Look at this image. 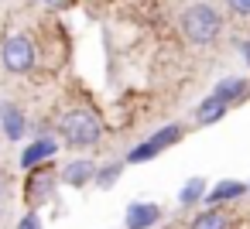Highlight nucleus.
<instances>
[{
	"label": "nucleus",
	"instance_id": "nucleus-1",
	"mask_svg": "<svg viewBox=\"0 0 250 229\" xmlns=\"http://www.w3.org/2000/svg\"><path fill=\"white\" fill-rule=\"evenodd\" d=\"M59 130H62L65 144H72V147H93L103 137V123L93 110H69L59 120Z\"/></svg>",
	"mask_w": 250,
	"mask_h": 229
},
{
	"label": "nucleus",
	"instance_id": "nucleus-2",
	"mask_svg": "<svg viewBox=\"0 0 250 229\" xmlns=\"http://www.w3.org/2000/svg\"><path fill=\"white\" fill-rule=\"evenodd\" d=\"M182 31H185L188 41L209 45V41H216V35H219V14H216L209 4H192V7L182 14Z\"/></svg>",
	"mask_w": 250,
	"mask_h": 229
},
{
	"label": "nucleus",
	"instance_id": "nucleus-3",
	"mask_svg": "<svg viewBox=\"0 0 250 229\" xmlns=\"http://www.w3.org/2000/svg\"><path fill=\"white\" fill-rule=\"evenodd\" d=\"M0 58H4L7 72H28L35 65V45L24 35H14V38L4 41V55H0Z\"/></svg>",
	"mask_w": 250,
	"mask_h": 229
},
{
	"label": "nucleus",
	"instance_id": "nucleus-4",
	"mask_svg": "<svg viewBox=\"0 0 250 229\" xmlns=\"http://www.w3.org/2000/svg\"><path fill=\"white\" fill-rule=\"evenodd\" d=\"M24 195H28V202L31 205H42V202H48L52 195H55V174L48 171V168H31V178H28V188H24Z\"/></svg>",
	"mask_w": 250,
	"mask_h": 229
},
{
	"label": "nucleus",
	"instance_id": "nucleus-5",
	"mask_svg": "<svg viewBox=\"0 0 250 229\" xmlns=\"http://www.w3.org/2000/svg\"><path fill=\"white\" fill-rule=\"evenodd\" d=\"M178 137H182V127H178V123H175V127H165V130H158L147 144L134 147V151H130V161H147V157H154L158 151H165L168 144H175Z\"/></svg>",
	"mask_w": 250,
	"mask_h": 229
},
{
	"label": "nucleus",
	"instance_id": "nucleus-6",
	"mask_svg": "<svg viewBox=\"0 0 250 229\" xmlns=\"http://www.w3.org/2000/svg\"><path fill=\"white\" fill-rule=\"evenodd\" d=\"M158 215H161V209H158V205L134 202V205L127 209V229H147V226H154V222H158Z\"/></svg>",
	"mask_w": 250,
	"mask_h": 229
},
{
	"label": "nucleus",
	"instance_id": "nucleus-7",
	"mask_svg": "<svg viewBox=\"0 0 250 229\" xmlns=\"http://www.w3.org/2000/svg\"><path fill=\"white\" fill-rule=\"evenodd\" d=\"M52 154H55V140L42 137V140H35L31 147H24V154H21V168H35V164L48 161Z\"/></svg>",
	"mask_w": 250,
	"mask_h": 229
},
{
	"label": "nucleus",
	"instance_id": "nucleus-8",
	"mask_svg": "<svg viewBox=\"0 0 250 229\" xmlns=\"http://www.w3.org/2000/svg\"><path fill=\"white\" fill-rule=\"evenodd\" d=\"M192 229H233V219L223 209H209V212H199L192 219Z\"/></svg>",
	"mask_w": 250,
	"mask_h": 229
},
{
	"label": "nucleus",
	"instance_id": "nucleus-9",
	"mask_svg": "<svg viewBox=\"0 0 250 229\" xmlns=\"http://www.w3.org/2000/svg\"><path fill=\"white\" fill-rule=\"evenodd\" d=\"M0 123H4V134H7L11 140H21V134H24V116H21L18 106H0Z\"/></svg>",
	"mask_w": 250,
	"mask_h": 229
},
{
	"label": "nucleus",
	"instance_id": "nucleus-10",
	"mask_svg": "<svg viewBox=\"0 0 250 229\" xmlns=\"http://www.w3.org/2000/svg\"><path fill=\"white\" fill-rule=\"evenodd\" d=\"M96 174V168H93V161H72V164H65V171H62V178H65V185H86L89 178Z\"/></svg>",
	"mask_w": 250,
	"mask_h": 229
},
{
	"label": "nucleus",
	"instance_id": "nucleus-11",
	"mask_svg": "<svg viewBox=\"0 0 250 229\" xmlns=\"http://www.w3.org/2000/svg\"><path fill=\"white\" fill-rule=\"evenodd\" d=\"M223 110H226V99H219V96H209L206 103H199V110H195V120H199V123H216V120L223 116Z\"/></svg>",
	"mask_w": 250,
	"mask_h": 229
},
{
	"label": "nucleus",
	"instance_id": "nucleus-12",
	"mask_svg": "<svg viewBox=\"0 0 250 229\" xmlns=\"http://www.w3.org/2000/svg\"><path fill=\"white\" fill-rule=\"evenodd\" d=\"M236 195H243V185H240V181H219L206 198L216 205V202H226V198H236Z\"/></svg>",
	"mask_w": 250,
	"mask_h": 229
},
{
	"label": "nucleus",
	"instance_id": "nucleus-13",
	"mask_svg": "<svg viewBox=\"0 0 250 229\" xmlns=\"http://www.w3.org/2000/svg\"><path fill=\"white\" fill-rule=\"evenodd\" d=\"M202 195H206V181H202V178H188L185 188H182V205H192V202H199Z\"/></svg>",
	"mask_w": 250,
	"mask_h": 229
},
{
	"label": "nucleus",
	"instance_id": "nucleus-14",
	"mask_svg": "<svg viewBox=\"0 0 250 229\" xmlns=\"http://www.w3.org/2000/svg\"><path fill=\"white\" fill-rule=\"evenodd\" d=\"M240 93H243V79H236V76H233V79H223V82L216 86V93H212V96H219V99H236Z\"/></svg>",
	"mask_w": 250,
	"mask_h": 229
},
{
	"label": "nucleus",
	"instance_id": "nucleus-15",
	"mask_svg": "<svg viewBox=\"0 0 250 229\" xmlns=\"http://www.w3.org/2000/svg\"><path fill=\"white\" fill-rule=\"evenodd\" d=\"M120 171H124V168H120V164H106V168H103V171H96V174H93V178H96V181H100V185H113V181H117V174H120Z\"/></svg>",
	"mask_w": 250,
	"mask_h": 229
},
{
	"label": "nucleus",
	"instance_id": "nucleus-16",
	"mask_svg": "<svg viewBox=\"0 0 250 229\" xmlns=\"http://www.w3.org/2000/svg\"><path fill=\"white\" fill-rule=\"evenodd\" d=\"M229 11L240 18H250V0H229Z\"/></svg>",
	"mask_w": 250,
	"mask_h": 229
},
{
	"label": "nucleus",
	"instance_id": "nucleus-17",
	"mask_svg": "<svg viewBox=\"0 0 250 229\" xmlns=\"http://www.w3.org/2000/svg\"><path fill=\"white\" fill-rule=\"evenodd\" d=\"M7 198H11V181H7V174H0V209L7 205Z\"/></svg>",
	"mask_w": 250,
	"mask_h": 229
},
{
	"label": "nucleus",
	"instance_id": "nucleus-18",
	"mask_svg": "<svg viewBox=\"0 0 250 229\" xmlns=\"http://www.w3.org/2000/svg\"><path fill=\"white\" fill-rule=\"evenodd\" d=\"M18 229H42V222H38V215H35V212H28V215L18 222Z\"/></svg>",
	"mask_w": 250,
	"mask_h": 229
},
{
	"label": "nucleus",
	"instance_id": "nucleus-19",
	"mask_svg": "<svg viewBox=\"0 0 250 229\" xmlns=\"http://www.w3.org/2000/svg\"><path fill=\"white\" fill-rule=\"evenodd\" d=\"M45 4H48V7H69L72 0H45Z\"/></svg>",
	"mask_w": 250,
	"mask_h": 229
},
{
	"label": "nucleus",
	"instance_id": "nucleus-20",
	"mask_svg": "<svg viewBox=\"0 0 250 229\" xmlns=\"http://www.w3.org/2000/svg\"><path fill=\"white\" fill-rule=\"evenodd\" d=\"M243 55H247V62H250V45H243Z\"/></svg>",
	"mask_w": 250,
	"mask_h": 229
}]
</instances>
